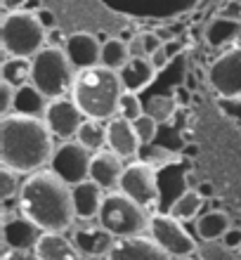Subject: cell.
<instances>
[{
  "label": "cell",
  "mask_w": 241,
  "mask_h": 260,
  "mask_svg": "<svg viewBox=\"0 0 241 260\" xmlns=\"http://www.w3.org/2000/svg\"><path fill=\"white\" fill-rule=\"evenodd\" d=\"M17 211L33 220L43 232H66L76 222L74 185L59 178L52 168L28 173L17 197Z\"/></svg>",
  "instance_id": "6da1fadb"
},
{
  "label": "cell",
  "mask_w": 241,
  "mask_h": 260,
  "mask_svg": "<svg viewBox=\"0 0 241 260\" xmlns=\"http://www.w3.org/2000/svg\"><path fill=\"white\" fill-rule=\"evenodd\" d=\"M55 151V135L43 116L5 114L0 118V161L21 175L41 171Z\"/></svg>",
  "instance_id": "7a4b0ae2"
},
{
  "label": "cell",
  "mask_w": 241,
  "mask_h": 260,
  "mask_svg": "<svg viewBox=\"0 0 241 260\" xmlns=\"http://www.w3.org/2000/svg\"><path fill=\"white\" fill-rule=\"evenodd\" d=\"M123 90L125 88L121 74L99 62L95 67L78 69L69 95L85 116L109 121L118 114V102H121Z\"/></svg>",
  "instance_id": "3957f363"
},
{
  "label": "cell",
  "mask_w": 241,
  "mask_h": 260,
  "mask_svg": "<svg viewBox=\"0 0 241 260\" xmlns=\"http://www.w3.org/2000/svg\"><path fill=\"white\" fill-rule=\"evenodd\" d=\"M76 71L78 69L69 59L66 50L59 45H43L31 57V83L48 100L69 95Z\"/></svg>",
  "instance_id": "277c9868"
},
{
  "label": "cell",
  "mask_w": 241,
  "mask_h": 260,
  "mask_svg": "<svg viewBox=\"0 0 241 260\" xmlns=\"http://www.w3.org/2000/svg\"><path fill=\"white\" fill-rule=\"evenodd\" d=\"M0 43L5 55H19V57H33L38 50L48 43V28L43 26L38 14L19 7L10 10L3 17L0 26Z\"/></svg>",
  "instance_id": "5b68a950"
},
{
  "label": "cell",
  "mask_w": 241,
  "mask_h": 260,
  "mask_svg": "<svg viewBox=\"0 0 241 260\" xmlns=\"http://www.w3.org/2000/svg\"><path fill=\"white\" fill-rule=\"evenodd\" d=\"M97 220L109 230L114 237H130V234L149 232V222H152V213L142 204H137L132 197L125 192H107L99 208Z\"/></svg>",
  "instance_id": "8992f818"
},
{
  "label": "cell",
  "mask_w": 241,
  "mask_h": 260,
  "mask_svg": "<svg viewBox=\"0 0 241 260\" xmlns=\"http://www.w3.org/2000/svg\"><path fill=\"white\" fill-rule=\"evenodd\" d=\"M118 189L132 197L137 204L145 208H159L161 204V192H159V178H156V168L149 166L142 158H130V164L123 168Z\"/></svg>",
  "instance_id": "52a82bcc"
},
{
  "label": "cell",
  "mask_w": 241,
  "mask_h": 260,
  "mask_svg": "<svg viewBox=\"0 0 241 260\" xmlns=\"http://www.w3.org/2000/svg\"><path fill=\"white\" fill-rule=\"evenodd\" d=\"M92 154L95 151H90L83 142H78L76 137H71V140H62V144L55 147L48 166L59 178L66 180L69 185H78V182L90 178Z\"/></svg>",
  "instance_id": "ba28073f"
},
{
  "label": "cell",
  "mask_w": 241,
  "mask_h": 260,
  "mask_svg": "<svg viewBox=\"0 0 241 260\" xmlns=\"http://www.w3.org/2000/svg\"><path fill=\"white\" fill-rule=\"evenodd\" d=\"M149 234L165 248V253L173 258H189L199 253V246L189 232L182 227V220L165 213H154L149 222Z\"/></svg>",
  "instance_id": "9c48e42d"
},
{
  "label": "cell",
  "mask_w": 241,
  "mask_h": 260,
  "mask_svg": "<svg viewBox=\"0 0 241 260\" xmlns=\"http://www.w3.org/2000/svg\"><path fill=\"white\" fill-rule=\"evenodd\" d=\"M208 83L222 100L241 97V48L220 55L208 67Z\"/></svg>",
  "instance_id": "30bf717a"
},
{
  "label": "cell",
  "mask_w": 241,
  "mask_h": 260,
  "mask_svg": "<svg viewBox=\"0 0 241 260\" xmlns=\"http://www.w3.org/2000/svg\"><path fill=\"white\" fill-rule=\"evenodd\" d=\"M43 118H45V123L50 125V130H52V135H55L57 140H71V137H76L85 114H83L81 107L71 100V95L69 97L64 95V97H52V100H48V107H45Z\"/></svg>",
  "instance_id": "8fae6325"
},
{
  "label": "cell",
  "mask_w": 241,
  "mask_h": 260,
  "mask_svg": "<svg viewBox=\"0 0 241 260\" xmlns=\"http://www.w3.org/2000/svg\"><path fill=\"white\" fill-rule=\"evenodd\" d=\"M71 230H74V232H71V239H74L76 248L81 251V255H85V258L109 255L111 246H114V241H116V237L97 218L81 220V222H76Z\"/></svg>",
  "instance_id": "7c38bea8"
},
{
  "label": "cell",
  "mask_w": 241,
  "mask_h": 260,
  "mask_svg": "<svg viewBox=\"0 0 241 260\" xmlns=\"http://www.w3.org/2000/svg\"><path fill=\"white\" fill-rule=\"evenodd\" d=\"M107 258H114V260H137V258L163 260V258H170V255L165 253V248L154 239L152 234L147 237V234L142 232V234H130V237H116V241H114V246H111Z\"/></svg>",
  "instance_id": "4fadbf2b"
},
{
  "label": "cell",
  "mask_w": 241,
  "mask_h": 260,
  "mask_svg": "<svg viewBox=\"0 0 241 260\" xmlns=\"http://www.w3.org/2000/svg\"><path fill=\"white\" fill-rule=\"evenodd\" d=\"M107 147L111 151H116L121 158H137L142 142L137 137V130L132 125L130 118L125 116H114L107 121Z\"/></svg>",
  "instance_id": "5bb4252c"
},
{
  "label": "cell",
  "mask_w": 241,
  "mask_h": 260,
  "mask_svg": "<svg viewBox=\"0 0 241 260\" xmlns=\"http://www.w3.org/2000/svg\"><path fill=\"white\" fill-rule=\"evenodd\" d=\"M41 234H43L41 227L19 211L14 215H5V220H3V246L33 251V246L41 239Z\"/></svg>",
  "instance_id": "9a60e30c"
},
{
  "label": "cell",
  "mask_w": 241,
  "mask_h": 260,
  "mask_svg": "<svg viewBox=\"0 0 241 260\" xmlns=\"http://www.w3.org/2000/svg\"><path fill=\"white\" fill-rule=\"evenodd\" d=\"M64 50H66V55L76 69L95 67V64L102 62V43L90 31H76V34L66 36Z\"/></svg>",
  "instance_id": "2e32d148"
},
{
  "label": "cell",
  "mask_w": 241,
  "mask_h": 260,
  "mask_svg": "<svg viewBox=\"0 0 241 260\" xmlns=\"http://www.w3.org/2000/svg\"><path fill=\"white\" fill-rule=\"evenodd\" d=\"M123 161L125 158H121L109 147L95 151L92 154V164H90V180H95L97 185L102 187V189H107V192L118 187L121 175H123V168H125Z\"/></svg>",
  "instance_id": "e0dca14e"
},
{
  "label": "cell",
  "mask_w": 241,
  "mask_h": 260,
  "mask_svg": "<svg viewBox=\"0 0 241 260\" xmlns=\"http://www.w3.org/2000/svg\"><path fill=\"white\" fill-rule=\"evenodd\" d=\"M36 260H78L83 258L81 251L76 248L74 239H69L64 232H48L41 234L38 244L33 246Z\"/></svg>",
  "instance_id": "ac0fdd59"
},
{
  "label": "cell",
  "mask_w": 241,
  "mask_h": 260,
  "mask_svg": "<svg viewBox=\"0 0 241 260\" xmlns=\"http://www.w3.org/2000/svg\"><path fill=\"white\" fill-rule=\"evenodd\" d=\"M104 189L97 185L95 180H83L74 185V206H76V218L78 220H92L99 215L104 201Z\"/></svg>",
  "instance_id": "d6986e66"
},
{
  "label": "cell",
  "mask_w": 241,
  "mask_h": 260,
  "mask_svg": "<svg viewBox=\"0 0 241 260\" xmlns=\"http://www.w3.org/2000/svg\"><path fill=\"white\" fill-rule=\"evenodd\" d=\"M118 74H121V81H123L125 90L140 92V90H145L147 85L154 81V76H156V67L152 64L149 57H130L128 64H125Z\"/></svg>",
  "instance_id": "ffe728a7"
},
{
  "label": "cell",
  "mask_w": 241,
  "mask_h": 260,
  "mask_svg": "<svg viewBox=\"0 0 241 260\" xmlns=\"http://www.w3.org/2000/svg\"><path fill=\"white\" fill-rule=\"evenodd\" d=\"M239 36H241V21L234 19V17H227V14L215 17L206 28V41L213 48H222V45L236 41Z\"/></svg>",
  "instance_id": "44dd1931"
},
{
  "label": "cell",
  "mask_w": 241,
  "mask_h": 260,
  "mask_svg": "<svg viewBox=\"0 0 241 260\" xmlns=\"http://www.w3.org/2000/svg\"><path fill=\"white\" fill-rule=\"evenodd\" d=\"M48 107V97L36 88L33 83H26L17 88V100H14V111L28 114V116H43Z\"/></svg>",
  "instance_id": "7402d4cb"
},
{
  "label": "cell",
  "mask_w": 241,
  "mask_h": 260,
  "mask_svg": "<svg viewBox=\"0 0 241 260\" xmlns=\"http://www.w3.org/2000/svg\"><path fill=\"white\" fill-rule=\"evenodd\" d=\"M229 230V218L222 211H208L196 218V234L203 241H220Z\"/></svg>",
  "instance_id": "603a6c76"
},
{
  "label": "cell",
  "mask_w": 241,
  "mask_h": 260,
  "mask_svg": "<svg viewBox=\"0 0 241 260\" xmlns=\"http://www.w3.org/2000/svg\"><path fill=\"white\" fill-rule=\"evenodd\" d=\"M0 76H3V81L12 83L14 88L31 83V57L7 55L3 59V67H0Z\"/></svg>",
  "instance_id": "cb8c5ba5"
},
{
  "label": "cell",
  "mask_w": 241,
  "mask_h": 260,
  "mask_svg": "<svg viewBox=\"0 0 241 260\" xmlns=\"http://www.w3.org/2000/svg\"><path fill=\"white\" fill-rule=\"evenodd\" d=\"M76 140L85 144L90 151L104 149V147H107V123L99 121V118L85 116L81 128H78V133H76Z\"/></svg>",
  "instance_id": "d4e9b609"
},
{
  "label": "cell",
  "mask_w": 241,
  "mask_h": 260,
  "mask_svg": "<svg viewBox=\"0 0 241 260\" xmlns=\"http://www.w3.org/2000/svg\"><path fill=\"white\" fill-rule=\"evenodd\" d=\"M130 45L123 38H107L102 43V64L121 71L130 59Z\"/></svg>",
  "instance_id": "484cf974"
},
{
  "label": "cell",
  "mask_w": 241,
  "mask_h": 260,
  "mask_svg": "<svg viewBox=\"0 0 241 260\" xmlns=\"http://www.w3.org/2000/svg\"><path fill=\"white\" fill-rule=\"evenodd\" d=\"M201 206H203V197L199 194V189H185L170 206V215H175L178 220L187 222V220H194L199 215Z\"/></svg>",
  "instance_id": "4316f807"
},
{
  "label": "cell",
  "mask_w": 241,
  "mask_h": 260,
  "mask_svg": "<svg viewBox=\"0 0 241 260\" xmlns=\"http://www.w3.org/2000/svg\"><path fill=\"white\" fill-rule=\"evenodd\" d=\"M21 173H17L14 168L10 166H0V197L5 204H10V199L12 197H19V189H21Z\"/></svg>",
  "instance_id": "83f0119b"
},
{
  "label": "cell",
  "mask_w": 241,
  "mask_h": 260,
  "mask_svg": "<svg viewBox=\"0 0 241 260\" xmlns=\"http://www.w3.org/2000/svg\"><path fill=\"white\" fill-rule=\"evenodd\" d=\"M145 111L152 114L159 123H163V121H168V118L173 116V111H175V100L168 95H154L152 100L145 104Z\"/></svg>",
  "instance_id": "f1b7e54d"
},
{
  "label": "cell",
  "mask_w": 241,
  "mask_h": 260,
  "mask_svg": "<svg viewBox=\"0 0 241 260\" xmlns=\"http://www.w3.org/2000/svg\"><path fill=\"white\" fill-rule=\"evenodd\" d=\"M145 114V104L140 102L137 92H132V90H123V95H121V102H118V116H125L135 121L137 116Z\"/></svg>",
  "instance_id": "f546056e"
},
{
  "label": "cell",
  "mask_w": 241,
  "mask_h": 260,
  "mask_svg": "<svg viewBox=\"0 0 241 260\" xmlns=\"http://www.w3.org/2000/svg\"><path fill=\"white\" fill-rule=\"evenodd\" d=\"M140 158L147 161L149 166H154V168L159 171V168L168 166L170 161H175V154H170L165 147H147V144H142V149H140Z\"/></svg>",
  "instance_id": "4dcf8cb0"
},
{
  "label": "cell",
  "mask_w": 241,
  "mask_h": 260,
  "mask_svg": "<svg viewBox=\"0 0 241 260\" xmlns=\"http://www.w3.org/2000/svg\"><path fill=\"white\" fill-rule=\"evenodd\" d=\"M132 125H135V130H137V137L142 144H152V140L156 137V130H159V121L152 116V114H142V116H137L135 121H132Z\"/></svg>",
  "instance_id": "1f68e13d"
},
{
  "label": "cell",
  "mask_w": 241,
  "mask_h": 260,
  "mask_svg": "<svg viewBox=\"0 0 241 260\" xmlns=\"http://www.w3.org/2000/svg\"><path fill=\"white\" fill-rule=\"evenodd\" d=\"M14 100H17V88L12 83L3 81L0 83V114H12L14 111Z\"/></svg>",
  "instance_id": "d6a6232c"
},
{
  "label": "cell",
  "mask_w": 241,
  "mask_h": 260,
  "mask_svg": "<svg viewBox=\"0 0 241 260\" xmlns=\"http://www.w3.org/2000/svg\"><path fill=\"white\" fill-rule=\"evenodd\" d=\"M220 241L227 248H232V251H239V246H241V230H239V227H229L227 232L222 234Z\"/></svg>",
  "instance_id": "836d02e7"
},
{
  "label": "cell",
  "mask_w": 241,
  "mask_h": 260,
  "mask_svg": "<svg viewBox=\"0 0 241 260\" xmlns=\"http://www.w3.org/2000/svg\"><path fill=\"white\" fill-rule=\"evenodd\" d=\"M142 38H145V48H147V55L156 52L159 48H163V41L159 38L156 31H142Z\"/></svg>",
  "instance_id": "e575fe53"
},
{
  "label": "cell",
  "mask_w": 241,
  "mask_h": 260,
  "mask_svg": "<svg viewBox=\"0 0 241 260\" xmlns=\"http://www.w3.org/2000/svg\"><path fill=\"white\" fill-rule=\"evenodd\" d=\"M128 45H130V55H132V57H149V55H147L145 38H142V34L132 36L130 41H128Z\"/></svg>",
  "instance_id": "d590c367"
},
{
  "label": "cell",
  "mask_w": 241,
  "mask_h": 260,
  "mask_svg": "<svg viewBox=\"0 0 241 260\" xmlns=\"http://www.w3.org/2000/svg\"><path fill=\"white\" fill-rule=\"evenodd\" d=\"M149 59H152V64L156 67V71H163V69L168 67V62H170V55H168L163 48H159L156 52H152V55H149Z\"/></svg>",
  "instance_id": "8d00e7d4"
},
{
  "label": "cell",
  "mask_w": 241,
  "mask_h": 260,
  "mask_svg": "<svg viewBox=\"0 0 241 260\" xmlns=\"http://www.w3.org/2000/svg\"><path fill=\"white\" fill-rule=\"evenodd\" d=\"M36 14H38V19L43 21V26H45V28H55V26H57L55 14L50 12L48 7H41V10H38V12H36Z\"/></svg>",
  "instance_id": "74e56055"
},
{
  "label": "cell",
  "mask_w": 241,
  "mask_h": 260,
  "mask_svg": "<svg viewBox=\"0 0 241 260\" xmlns=\"http://www.w3.org/2000/svg\"><path fill=\"white\" fill-rule=\"evenodd\" d=\"M48 43L50 45H59V48H64L66 45V38L62 36V31L59 28H48Z\"/></svg>",
  "instance_id": "f35d334b"
},
{
  "label": "cell",
  "mask_w": 241,
  "mask_h": 260,
  "mask_svg": "<svg viewBox=\"0 0 241 260\" xmlns=\"http://www.w3.org/2000/svg\"><path fill=\"white\" fill-rule=\"evenodd\" d=\"M163 50L165 52H168V55H170V59L175 55H178L180 50H182V41H180V38H173V41H165L163 43Z\"/></svg>",
  "instance_id": "ab89813d"
},
{
  "label": "cell",
  "mask_w": 241,
  "mask_h": 260,
  "mask_svg": "<svg viewBox=\"0 0 241 260\" xmlns=\"http://www.w3.org/2000/svg\"><path fill=\"white\" fill-rule=\"evenodd\" d=\"M154 31L159 34V38H161L163 43H165V41H173V38H178V36L173 34V31H170L168 26H159V28H154Z\"/></svg>",
  "instance_id": "60d3db41"
},
{
  "label": "cell",
  "mask_w": 241,
  "mask_h": 260,
  "mask_svg": "<svg viewBox=\"0 0 241 260\" xmlns=\"http://www.w3.org/2000/svg\"><path fill=\"white\" fill-rule=\"evenodd\" d=\"M24 3H26V0H3V7H5V12H10V10L24 7Z\"/></svg>",
  "instance_id": "b9f144b4"
},
{
  "label": "cell",
  "mask_w": 241,
  "mask_h": 260,
  "mask_svg": "<svg viewBox=\"0 0 241 260\" xmlns=\"http://www.w3.org/2000/svg\"><path fill=\"white\" fill-rule=\"evenodd\" d=\"M199 194L203 199H206V197H213V187L208 185V182H201V185H199Z\"/></svg>",
  "instance_id": "7bdbcfd3"
},
{
  "label": "cell",
  "mask_w": 241,
  "mask_h": 260,
  "mask_svg": "<svg viewBox=\"0 0 241 260\" xmlns=\"http://www.w3.org/2000/svg\"><path fill=\"white\" fill-rule=\"evenodd\" d=\"M24 7H26V10H31V12H38V10H41V0H26V3H24Z\"/></svg>",
  "instance_id": "ee69618b"
},
{
  "label": "cell",
  "mask_w": 241,
  "mask_h": 260,
  "mask_svg": "<svg viewBox=\"0 0 241 260\" xmlns=\"http://www.w3.org/2000/svg\"><path fill=\"white\" fill-rule=\"evenodd\" d=\"M236 253H239V255H241V246H239V251H236Z\"/></svg>",
  "instance_id": "f6af8a7d"
}]
</instances>
